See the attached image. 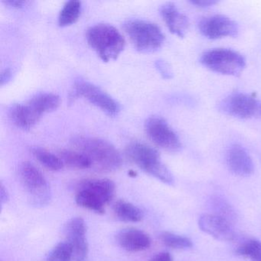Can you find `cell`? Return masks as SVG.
<instances>
[{"label": "cell", "instance_id": "6da1fadb", "mask_svg": "<svg viewBox=\"0 0 261 261\" xmlns=\"http://www.w3.org/2000/svg\"><path fill=\"white\" fill-rule=\"evenodd\" d=\"M77 150L91 160L93 166L105 172L117 170L122 165V159L115 147L106 140L95 137H77L73 139Z\"/></svg>", "mask_w": 261, "mask_h": 261}, {"label": "cell", "instance_id": "7a4b0ae2", "mask_svg": "<svg viewBox=\"0 0 261 261\" xmlns=\"http://www.w3.org/2000/svg\"><path fill=\"white\" fill-rule=\"evenodd\" d=\"M115 184L108 178H91L82 181L77 188L75 201L84 208L103 214L105 206L112 200Z\"/></svg>", "mask_w": 261, "mask_h": 261}, {"label": "cell", "instance_id": "3957f363", "mask_svg": "<svg viewBox=\"0 0 261 261\" xmlns=\"http://www.w3.org/2000/svg\"><path fill=\"white\" fill-rule=\"evenodd\" d=\"M87 40L99 57L108 62L115 60L124 49V38L118 30L110 24L93 25L87 32Z\"/></svg>", "mask_w": 261, "mask_h": 261}, {"label": "cell", "instance_id": "277c9868", "mask_svg": "<svg viewBox=\"0 0 261 261\" xmlns=\"http://www.w3.org/2000/svg\"><path fill=\"white\" fill-rule=\"evenodd\" d=\"M126 156L146 173L166 184L172 185V173L163 164L160 154L151 146L140 142L131 143L126 149Z\"/></svg>", "mask_w": 261, "mask_h": 261}, {"label": "cell", "instance_id": "5b68a950", "mask_svg": "<svg viewBox=\"0 0 261 261\" xmlns=\"http://www.w3.org/2000/svg\"><path fill=\"white\" fill-rule=\"evenodd\" d=\"M18 174L32 204L44 206L49 203L50 186L40 169L30 162H23L18 168Z\"/></svg>", "mask_w": 261, "mask_h": 261}, {"label": "cell", "instance_id": "8992f818", "mask_svg": "<svg viewBox=\"0 0 261 261\" xmlns=\"http://www.w3.org/2000/svg\"><path fill=\"white\" fill-rule=\"evenodd\" d=\"M123 29L135 48L143 53H151L161 48L165 36L156 24L141 19L126 21Z\"/></svg>", "mask_w": 261, "mask_h": 261}, {"label": "cell", "instance_id": "52a82bcc", "mask_svg": "<svg viewBox=\"0 0 261 261\" xmlns=\"http://www.w3.org/2000/svg\"><path fill=\"white\" fill-rule=\"evenodd\" d=\"M200 62L211 71L224 75H240L246 66L245 59L240 53L227 48L205 51Z\"/></svg>", "mask_w": 261, "mask_h": 261}, {"label": "cell", "instance_id": "ba28073f", "mask_svg": "<svg viewBox=\"0 0 261 261\" xmlns=\"http://www.w3.org/2000/svg\"><path fill=\"white\" fill-rule=\"evenodd\" d=\"M221 112L239 119L261 117V102L253 94L233 93L219 105Z\"/></svg>", "mask_w": 261, "mask_h": 261}, {"label": "cell", "instance_id": "9c48e42d", "mask_svg": "<svg viewBox=\"0 0 261 261\" xmlns=\"http://www.w3.org/2000/svg\"><path fill=\"white\" fill-rule=\"evenodd\" d=\"M145 130L149 138L161 149L171 152L181 149L179 137L162 117H149L145 123Z\"/></svg>", "mask_w": 261, "mask_h": 261}, {"label": "cell", "instance_id": "30bf717a", "mask_svg": "<svg viewBox=\"0 0 261 261\" xmlns=\"http://www.w3.org/2000/svg\"><path fill=\"white\" fill-rule=\"evenodd\" d=\"M76 97H84L108 115H117L120 110L119 103L109 94L96 85L85 81H77L74 84L71 99Z\"/></svg>", "mask_w": 261, "mask_h": 261}, {"label": "cell", "instance_id": "8fae6325", "mask_svg": "<svg viewBox=\"0 0 261 261\" xmlns=\"http://www.w3.org/2000/svg\"><path fill=\"white\" fill-rule=\"evenodd\" d=\"M200 33L209 39L233 37L238 35V24L223 15H215L204 18L198 24Z\"/></svg>", "mask_w": 261, "mask_h": 261}, {"label": "cell", "instance_id": "7c38bea8", "mask_svg": "<svg viewBox=\"0 0 261 261\" xmlns=\"http://www.w3.org/2000/svg\"><path fill=\"white\" fill-rule=\"evenodd\" d=\"M67 241L74 250L76 261H88V243L87 240V227L83 218H73L65 226Z\"/></svg>", "mask_w": 261, "mask_h": 261}, {"label": "cell", "instance_id": "4fadbf2b", "mask_svg": "<svg viewBox=\"0 0 261 261\" xmlns=\"http://www.w3.org/2000/svg\"><path fill=\"white\" fill-rule=\"evenodd\" d=\"M198 226L204 233L222 241H233L236 231L231 221L217 215L204 214L198 220Z\"/></svg>", "mask_w": 261, "mask_h": 261}, {"label": "cell", "instance_id": "5bb4252c", "mask_svg": "<svg viewBox=\"0 0 261 261\" xmlns=\"http://www.w3.org/2000/svg\"><path fill=\"white\" fill-rule=\"evenodd\" d=\"M227 164L229 169L238 176H249L254 169L251 157L239 145L230 146L227 151Z\"/></svg>", "mask_w": 261, "mask_h": 261}, {"label": "cell", "instance_id": "9a60e30c", "mask_svg": "<svg viewBox=\"0 0 261 261\" xmlns=\"http://www.w3.org/2000/svg\"><path fill=\"white\" fill-rule=\"evenodd\" d=\"M160 14L171 33L180 38L186 36L189 29V19L175 4L167 3L162 6Z\"/></svg>", "mask_w": 261, "mask_h": 261}, {"label": "cell", "instance_id": "2e32d148", "mask_svg": "<svg viewBox=\"0 0 261 261\" xmlns=\"http://www.w3.org/2000/svg\"><path fill=\"white\" fill-rule=\"evenodd\" d=\"M119 245L129 252H139L149 249L151 239L145 232L136 228L123 229L117 235Z\"/></svg>", "mask_w": 261, "mask_h": 261}, {"label": "cell", "instance_id": "e0dca14e", "mask_svg": "<svg viewBox=\"0 0 261 261\" xmlns=\"http://www.w3.org/2000/svg\"><path fill=\"white\" fill-rule=\"evenodd\" d=\"M10 117L13 123L22 129H28L33 127L40 119L28 105H14L10 110Z\"/></svg>", "mask_w": 261, "mask_h": 261}, {"label": "cell", "instance_id": "ac0fdd59", "mask_svg": "<svg viewBox=\"0 0 261 261\" xmlns=\"http://www.w3.org/2000/svg\"><path fill=\"white\" fill-rule=\"evenodd\" d=\"M60 97L53 93H39L29 100L27 105L39 116L57 109L60 105Z\"/></svg>", "mask_w": 261, "mask_h": 261}, {"label": "cell", "instance_id": "d6986e66", "mask_svg": "<svg viewBox=\"0 0 261 261\" xmlns=\"http://www.w3.org/2000/svg\"><path fill=\"white\" fill-rule=\"evenodd\" d=\"M114 212L119 219L126 222H139L144 217L141 209L124 200H119L114 204Z\"/></svg>", "mask_w": 261, "mask_h": 261}, {"label": "cell", "instance_id": "ffe728a7", "mask_svg": "<svg viewBox=\"0 0 261 261\" xmlns=\"http://www.w3.org/2000/svg\"><path fill=\"white\" fill-rule=\"evenodd\" d=\"M59 156L64 164L76 169H86L92 167L91 160L83 152L79 150L62 149Z\"/></svg>", "mask_w": 261, "mask_h": 261}, {"label": "cell", "instance_id": "44dd1931", "mask_svg": "<svg viewBox=\"0 0 261 261\" xmlns=\"http://www.w3.org/2000/svg\"><path fill=\"white\" fill-rule=\"evenodd\" d=\"M82 11V3L77 0H71L64 5L59 16L60 27H67L74 23L79 19Z\"/></svg>", "mask_w": 261, "mask_h": 261}, {"label": "cell", "instance_id": "7402d4cb", "mask_svg": "<svg viewBox=\"0 0 261 261\" xmlns=\"http://www.w3.org/2000/svg\"><path fill=\"white\" fill-rule=\"evenodd\" d=\"M36 160L47 169L51 171H59L64 167V163L60 157L41 148H33L32 149Z\"/></svg>", "mask_w": 261, "mask_h": 261}, {"label": "cell", "instance_id": "603a6c76", "mask_svg": "<svg viewBox=\"0 0 261 261\" xmlns=\"http://www.w3.org/2000/svg\"><path fill=\"white\" fill-rule=\"evenodd\" d=\"M160 238L163 244L170 248L182 250L192 247V241L189 238L171 232H163L160 233Z\"/></svg>", "mask_w": 261, "mask_h": 261}, {"label": "cell", "instance_id": "cb8c5ba5", "mask_svg": "<svg viewBox=\"0 0 261 261\" xmlns=\"http://www.w3.org/2000/svg\"><path fill=\"white\" fill-rule=\"evenodd\" d=\"M74 257L72 246L68 241L58 244L50 252L47 261H72Z\"/></svg>", "mask_w": 261, "mask_h": 261}, {"label": "cell", "instance_id": "d4e9b609", "mask_svg": "<svg viewBox=\"0 0 261 261\" xmlns=\"http://www.w3.org/2000/svg\"><path fill=\"white\" fill-rule=\"evenodd\" d=\"M236 252L240 256L249 258L251 261H261V242L257 240H250L240 246Z\"/></svg>", "mask_w": 261, "mask_h": 261}, {"label": "cell", "instance_id": "484cf974", "mask_svg": "<svg viewBox=\"0 0 261 261\" xmlns=\"http://www.w3.org/2000/svg\"><path fill=\"white\" fill-rule=\"evenodd\" d=\"M211 204L216 212L215 215L226 218L230 221H233L236 218L234 211L233 210L231 206L223 198L217 196L214 197L211 201Z\"/></svg>", "mask_w": 261, "mask_h": 261}, {"label": "cell", "instance_id": "4316f807", "mask_svg": "<svg viewBox=\"0 0 261 261\" xmlns=\"http://www.w3.org/2000/svg\"><path fill=\"white\" fill-rule=\"evenodd\" d=\"M217 1L215 0H193L191 1L192 5L196 6L200 8H207V7H212L217 4Z\"/></svg>", "mask_w": 261, "mask_h": 261}, {"label": "cell", "instance_id": "83f0119b", "mask_svg": "<svg viewBox=\"0 0 261 261\" xmlns=\"http://www.w3.org/2000/svg\"><path fill=\"white\" fill-rule=\"evenodd\" d=\"M149 261H172V256L168 252H161L152 256Z\"/></svg>", "mask_w": 261, "mask_h": 261}, {"label": "cell", "instance_id": "f1b7e54d", "mask_svg": "<svg viewBox=\"0 0 261 261\" xmlns=\"http://www.w3.org/2000/svg\"><path fill=\"white\" fill-rule=\"evenodd\" d=\"M158 68L160 70V72L162 73L163 76L166 79H169L171 77V73L170 69H169V66H168L167 64L163 62H158Z\"/></svg>", "mask_w": 261, "mask_h": 261}, {"label": "cell", "instance_id": "f546056e", "mask_svg": "<svg viewBox=\"0 0 261 261\" xmlns=\"http://www.w3.org/2000/svg\"><path fill=\"white\" fill-rule=\"evenodd\" d=\"M12 72L10 68L4 70L1 73V76H0V82H1V85H5L11 79Z\"/></svg>", "mask_w": 261, "mask_h": 261}, {"label": "cell", "instance_id": "4dcf8cb0", "mask_svg": "<svg viewBox=\"0 0 261 261\" xmlns=\"http://www.w3.org/2000/svg\"><path fill=\"white\" fill-rule=\"evenodd\" d=\"M4 3L7 5L10 6L11 7H14V8H21V7H23V5L27 4L25 1H20V0H7V1H5Z\"/></svg>", "mask_w": 261, "mask_h": 261}, {"label": "cell", "instance_id": "1f68e13d", "mask_svg": "<svg viewBox=\"0 0 261 261\" xmlns=\"http://www.w3.org/2000/svg\"><path fill=\"white\" fill-rule=\"evenodd\" d=\"M0 199H1V204L7 202L9 199V194L7 193V189L4 187L3 183H1V189H0Z\"/></svg>", "mask_w": 261, "mask_h": 261}]
</instances>
